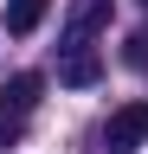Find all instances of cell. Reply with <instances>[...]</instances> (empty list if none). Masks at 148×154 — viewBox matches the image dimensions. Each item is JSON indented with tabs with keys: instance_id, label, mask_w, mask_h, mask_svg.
<instances>
[{
	"instance_id": "obj_1",
	"label": "cell",
	"mask_w": 148,
	"mask_h": 154,
	"mask_svg": "<svg viewBox=\"0 0 148 154\" xmlns=\"http://www.w3.org/2000/svg\"><path fill=\"white\" fill-rule=\"evenodd\" d=\"M148 141V103H122L103 122V154H135Z\"/></svg>"
},
{
	"instance_id": "obj_2",
	"label": "cell",
	"mask_w": 148,
	"mask_h": 154,
	"mask_svg": "<svg viewBox=\"0 0 148 154\" xmlns=\"http://www.w3.org/2000/svg\"><path fill=\"white\" fill-rule=\"evenodd\" d=\"M103 77V58L90 51V38H65V64H58V84H71V90H90Z\"/></svg>"
},
{
	"instance_id": "obj_3",
	"label": "cell",
	"mask_w": 148,
	"mask_h": 154,
	"mask_svg": "<svg viewBox=\"0 0 148 154\" xmlns=\"http://www.w3.org/2000/svg\"><path fill=\"white\" fill-rule=\"evenodd\" d=\"M45 13H52V0H7V7H0V26L13 38H26V32H39Z\"/></svg>"
},
{
	"instance_id": "obj_4",
	"label": "cell",
	"mask_w": 148,
	"mask_h": 154,
	"mask_svg": "<svg viewBox=\"0 0 148 154\" xmlns=\"http://www.w3.org/2000/svg\"><path fill=\"white\" fill-rule=\"evenodd\" d=\"M39 90H45V77H39V71H20V77H13L7 90H0V103H7L13 116H26L32 103H39Z\"/></svg>"
},
{
	"instance_id": "obj_5",
	"label": "cell",
	"mask_w": 148,
	"mask_h": 154,
	"mask_svg": "<svg viewBox=\"0 0 148 154\" xmlns=\"http://www.w3.org/2000/svg\"><path fill=\"white\" fill-rule=\"evenodd\" d=\"M109 19V0H77V7H71V38H90Z\"/></svg>"
},
{
	"instance_id": "obj_6",
	"label": "cell",
	"mask_w": 148,
	"mask_h": 154,
	"mask_svg": "<svg viewBox=\"0 0 148 154\" xmlns=\"http://www.w3.org/2000/svg\"><path fill=\"white\" fill-rule=\"evenodd\" d=\"M122 58H129L135 71H148V32H129V51H122Z\"/></svg>"
}]
</instances>
